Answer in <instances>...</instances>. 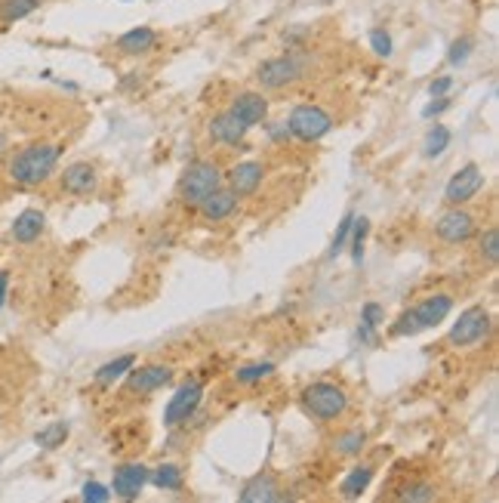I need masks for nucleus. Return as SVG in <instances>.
<instances>
[{"instance_id":"6","label":"nucleus","mask_w":499,"mask_h":503,"mask_svg":"<svg viewBox=\"0 0 499 503\" xmlns=\"http://www.w3.org/2000/svg\"><path fill=\"white\" fill-rule=\"evenodd\" d=\"M490 327H494L490 312L484 306H472V309H465L463 315L456 318V324L450 327L447 343H450V346H475V343L487 340Z\"/></svg>"},{"instance_id":"34","label":"nucleus","mask_w":499,"mask_h":503,"mask_svg":"<svg viewBox=\"0 0 499 503\" xmlns=\"http://www.w3.org/2000/svg\"><path fill=\"white\" fill-rule=\"evenodd\" d=\"M370 47H373V53H376V56H391V50H395V47H391V34L386 32V28H373V32H370Z\"/></svg>"},{"instance_id":"22","label":"nucleus","mask_w":499,"mask_h":503,"mask_svg":"<svg viewBox=\"0 0 499 503\" xmlns=\"http://www.w3.org/2000/svg\"><path fill=\"white\" fill-rule=\"evenodd\" d=\"M149 482H155L160 491H182L186 476H182V467H176V463H160L155 472H149Z\"/></svg>"},{"instance_id":"14","label":"nucleus","mask_w":499,"mask_h":503,"mask_svg":"<svg viewBox=\"0 0 499 503\" xmlns=\"http://www.w3.org/2000/svg\"><path fill=\"white\" fill-rule=\"evenodd\" d=\"M158 32L155 28H149V25H142V28H130L127 34H120L118 37V53H124V56H145V53H151L158 47Z\"/></svg>"},{"instance_id":"36","label":"nucleus","mask_w":499,"mask_h":503,"mask_svg":"<svg viewBox=\"0 0 499 503\" xmlns=\"http://www.w3.org/2000/svg\"><path fill=\"white\" fill-rule=\"evenodd\" d=\"M382 318H386V312H382L379 303H367V306L360 309V324L364 327H379Z\"/></svg>"},{"instance_id":"33","label":"nucleus","mask_w":499,"mask_h":503,"mask_svg":"<svg viewBox=\"0 0 499 503\" xmlns=\"http://www.w3.org/2000/svg\"><path fill=\"white\" fill-rule=\"evenodd\" d=\"M472 50H475V41L472 37H459V41H453L450 44V50H447V63L450 65H463L468 56H472Z\"/></svg>"},{"instance_id":"5","label":"nucleus","mask_w":499,"mask_h":503,"mask_svg":"<svg viewBox=\"0 0 499 503\" xmlns=\"http://www.w3.org/2000/svg\"><path fill=\"white\" fill-rule=\"evenodd\" d=\"M287 127L296 140L302 142H318L333 131V118L321 109V105H296L287 118Z\"/></svg>"},{"instance_id":"27","label":"nucleus","mask_w":499,"mask_h":503,"mask_svg":"<svg viewBox=\"0 0 499 503\" xmlns=\"http://www.w3.org/2000/svg\"><path fill=\"white\" fill-rule=\"evenodd\" d=\"M274 373V364L272 362H253V364H244V368H237V383H256V380H265Z\"/></svg>"},{"instance_id":"19","label":"nucleus","mask_w":499,"mask_h":503,"mask_svg":"<svg viewBox=\"0 0 499 503\" xmlns=\"http://www.w3.org/2000/svg\"><path fill=\"white\" fill-rule=\"evenodd\" d=\"M281 485L274 476H268V472H263V476L250 479L247 485H244L241 491V503H272V500H281Z\"/></svg>"},{"instance_id":"38","label":"nucleus","mask_w":499,"mask_h":503,"mask_svg":"<svg viewBox=\"0 0 499 503\" xmlns=\"http://www.w3.org/2000/svg\"><path fill=\"white\" fill-rule=\"evenodd\" d=\"M447 109H450V99H447V96H435L432 102H428L426 109H422V118H437V114L447 111Z\"/></svg>"},{"instance_id":"37","label":"nucleus","mask_w":499,"mask_h":503,"mask_svg":"<svg viewBox=\"0 0 499 503\" xmlns=\"http://www.w3.org/2000/svg\"><path fill=\"white\" fill-rule=\"evenodd\" d=\"M111 498V491L105 485H99V482H87L83 485V500H93V503H105Z\"/></svg>"},{"instance_id":"24","label":"nucleus","mask_w":499,"mask_h":503,"mask_svg":"<svg viewBox=\"0 0 499 503\" xmlns=\"http://www.w3.org/2000/svg\"><path fill=\"white\" fill-rule=\"evenodd\" d=\"M450 131L444 124H435L432 131L426 133V142H422V151H426V158H437V155H444L450 146Z\"/></svg>"},{"instance_id":"30","label":"nucleus","mask_w":499,"mask_h":503,"mask_svg":"<svg viewBox=\"0 0 499 503\" xmlns=\"http://www.w3.org/2000/svg\"><path fill=\"white\" fill-rule=\"evenodd\" d=\"M367 232H370V223H367L364 217H355V223H351V256H355V263L364 260V238Z\"/></svg>"},{"instance_id":"40","label":"nucleus","mask_w":499,"mask_h":503,"mask_svg":"<svg viewBox=\"0 0 499 503\" xmlns=\"http://www.w3.org/2000/svg\"><path fill=\"white\" fill-rule=\"evenodd\" d=\"M290 136H293V133H290L287 121H278V124L268 127V140H272V142H287Z\"/></svg>"},{"instance_id":"43","label":"nucleus","mask_w":499,"mask_h":503,"mask_svg":"<svg viewBox=\"0 0 499 503\" xmlns=\"http://www.w3.org/2000/svg\"><path fill=\"white\" fill-rule=\"evenodd\" d=\"M124 4H130V0H124Z\"/></svg>"},{"instance_id":"13","label":"nucleus","mask_w":499,"mask_h":503,"mask_svg":"<svg viewBox=\"0 0 499 503\" xmlns=\"http://www.w3.org/2000/svg\"><path fill=\"white\" fill-rule=\"evenodd\" d=\"M263 177H265V167L256 164V161H244L232 167V173H228V186H232V192L237 198L244 195H253L259 186H263Z\"/></svg>"},{"instance_id":"2","label":"nucleus","mask_w":499,"mask_h":503,"mask_svg":"<svg viewBox=\"0 0 499 503\" xmlns=\"http://www.w3.org/2000/svg\"><path fill=\"white\" fill-rule=\"evenodd\" d=\"M302 408H305V414L314 417V421L330 423V421H336V417L345 414V408H349V395H345L342 386L321 380V383L305 386V392H302Z\"/></svg>"},{"instance_id":"31","label":"nucleus","mask_w":499,"mask_h":503,"mask_svg":"<svg viewBox=\"0 0 499 503\" xmlns=\"http://www.w3.org/2000/svg\"><path fill=\"white\" fill-rule=\"evenodd\" d=\"M398 500H407V503H426V500H435V485H428V482L407 485L404 491L398 494Z\"/></svg>"},{"instance_id":"28","label":"nucleus","mask_w":499,"mask_h":503,"mask_svg":"<svg viewBox=\"0 0 499 503\" xmlns=\"http://www.w3.org/2000/svg\"><path fill=\"white\" fill-rule=\"evenodd\" d=\"M478 254H481V260L487 263V266H496L499 263V232H496V228H487V232L481 235Z\"/></svg>"},{"instance_id":"7","label":"nucleus","mask_w":499,"mask_h":503,"mask_svg":"<svg viewBox=\"0 0 499 503\" xmlns=\"http://www.w3.org/2000/svg\"><path fill=\"white\" fill-rule=\"evenodd\" d=\"M201 399H204V386L197 383V380H188V383H182L179 390L173 392L170 405H167V411H164V423L167 426L186 423L188 417H195V411L201 408Z\"/></svg>"},{"instance_id":"1","label":"nucleus","mask_w":499,"mask_h":503,"mask_svg":"<svg viewBox=\"0 0 499 503\" xmlns=\"http://www.w3.org/2000/svg\"><path fill=\"white\" fill-rule=\"evenodd\" d=\"M59 155H62V149L53 146V142H32V146L19 149L10 158L6 177L16 182V186H41V182H47L53 177Z\"/></svg>"},{"instance_id":"18","label":"nucleus","mask_w":499,"mask_h":503,"mask_svg":"<svg viewBox=\"0 0 499 503\" xmlns=\"http://www.w3.org/2000/svg\"><path fill=\"white\" fill-rule=\"evenodd\" d=\"M62 189H65V192H72V195H90L96 189V167L93 164H83V161L65 167Z\"/></svg>"},{"instance_id":"10","label":"nucleus","mask_w":499,"mask_h":503,"mask_svg":"<svg viewBox=\"0 0 499 503\" xmlns=\"http://www.w3.org/2000/svg\"><path fill=\"white\" fill-rule=\"evenodd\" d=\"M435 232H437V238L447 241V244H463L475 235V217L456 204V208L447 210L441 219H437Z\"/></svg>"},{"instance_id":"42","label":"nucleus","mask_w":499,"mask_h":503,"mask_svg":"<svg viewBox=\"0 0 499 503\" xmlns=\"http://www.w3.org/2000/svg\"><path fill=\"white\" fill-rule=\"evenodd\" d=\"M6 146H10V140H6V133L0 131V155H4V151H6Z\"/></svg>"},{"instance_id":"35","label":"nucleus","mask_w":499,"mask_h":503,"mask_svg":"<svg viewBox=\"0 0 499 503\" xmlns=\"http://www.w3.org/2000/svg\"><path fill=\"white\" fill-rule=\"evenodd\" d=\"M351 223H355V213H349V217H345L342 223H340V232H336L333 244H330V254H327V256H336V254H342L345 241H349V235H351Z\"/></svg>"},{"instance_id":"20","label":"nucleus","mask_w":499,"mask_h":503,"mask_svg":"<svg viewBox=\"0 0 499 503\" xmlns=\"http://www.w3.org/2000/svg\"><path fill=\"white\" fill-rule=\"evenodd\" d=\"M43 226H47V217L41 210H22L16 219H13V238L19 244H34L41 238Z\"/></svg>"},{"instance_id":"29","label":"nucleus","mask_w":499,"mask_h":503,"mask_svg":"<svg viewBox=\"0 0 499 503\" xmlns=\"http://www.w3.org/2000/svg\"><path fill=\"white\" fill-rule=\"evenodd\" d=\"M364 441H367V432H364V430H349V432H342V436L336 439V454H345V457L358 454L360 448H364Z\"/></svg>"},{"instance_id":"32","label":"nucleus","mask_w":499,"mask_h":503,"mask_svg":"<svg viewBox=\"0 0 499 503\" xmlns=\"http://www.w3.org/2000/svg\"><path fill=\"white\" fill-rule=\"evenodd\" d=\"M422 324L417 322V315L410 312H401V315L395 318V324H391V337H413V334H419Z\"/></svg>"},{"instance_id":"21","label":"nucleus","mask_w":499,"mask_h":503,"mask_svg":"<svg viewBox=\"0 0 499 503\" xmlns=\"http://www.w3.org/2000/svg\"><path fill=\"white\" fill-rule=\"evenodd\" d=\"M370 482H373V467L360 463V467H355V469L349 472V476L342 479L340 494H342L345 500H355V498H360V494L367 491V488H370Z\"/></svg>"},{"instance_id":"23","label":"nucleus","mask_w":499,"mask_h":503,"mask_svg":"<svg viewBox=\"0 0 499 503\" xmlns=\"http://www.w3.org/2000/svg\"><path fill=\"white\" fill-rule=\"evenodd\" d=\"M43 0H0V22H19L25 16H32V13L41 6Z\"/></svg>"},{"instance_id":"3","label":"nucleus","mask_w":499,"mask_h":503,"mask_svg":"<svg viewBox=\"0 0 499 503\" xmlns=\"http://www.w3.org/2000/svg\"><path fill=\"white\" fill-rule=\"evenodd\" d=\"M222 186V170L213 161H195L182 173L179 182V201L188 208H197L210 192H216Z\"/></svg>"},{"instance_id":"16","label":"nucleus","mask_w":499,"mask_h":503,"mask_svg":"<svg viewBox=\"0 0 499 503\" xmlns=\"http://www.w3.org/2000/svg\"><path fill=\"white\" fill-rule=\"evenodd\" d=\"M450 309H453V300L447 294H435V296H428V300H422L419 306H413V315H417V322L422 324V331L426 327H437L444 322V318L450 315Z\"/></svg>"},{"instance_id":"39","label":"nucleus","mask_w":499,"mask_h":503,"mask_svg":"<svg viewBox=\"0 0 499 503\" xmlns=\"http://www.w3.org/2000/svg\"><path fill=\"white\" fill-rule=\"evenodd\" d=\"M450 90H453V78H450V74H444V78H435L432 83H428V96H447L450 93Z\"/></svg>"},{"instance_id":"4","label":"nucleus","mask_w":499,"mask_h":503,"mask_svg":"<svg viewBox=\"0 0 499 503\" xmlns=\"http://www.w3.org/2000/svg\"><path fill=\"white\" fill-rule=\"evenodd\" d=\"M305 74V59L296 56V53H283V56H272L265 63H259L256 68V81L263 83L265 90H281L296 83Z\"/></svg>"},{"instance_id":"8","label":"nucleus","mask_w":499,"mask_h":503,"mask_svg":"<svg viewBox=\"0 0 499 503\" xmlns=\"http://www.w3.org/2000/svg\"><path fill=\"white\" fill-rule=\"evenodd\" d=\"M170 380H173V368H170V364H142V368H130L127 371L124 390L130 395H149V392L164 390Z\"/></svg>"},{"instance_id":"25","label":"nucleus","mask_w":499,"mask_h":503,"mask_svg":"<svg viewBox=\"0 0 499 503\" xmlns=\"http://www.w3.org/2000/svg\"><path fill=\"white\" fill-rule=\"evenodd\" d=\"M136 364V355H120L114 358V362L102 364V368L96 371V383H114L118 377H124V373Z\"/></svg>"},{"instance_id":"17","label":"nucleus","mask_w":499,"mask_h":503,"mask_svg":"<svg viewBox=\"0 0 499 503\" xmlns=\"http://www.w3.org/2000/svg\"><path fill=\"white\" fill-rule=\"evenodd\" d=\"M247 131L250 127L244 124V121H237L232 111H222L210 121V136L216 142H226V146H237V142H244Z\"/></svg>"},{"instance_id":"41","label":"nucleus","mask_w":499,"mask_h":503,"mask_svg":"<svg viewBox=\"0 0 499 503\" xmlns=\"http://www.w3.org/2000/svg\"><path fill=\"white\" fill-rule=\"evenodd\" d=\"M6 287H10V276H6V272H0V306L6 303Z\"/></svg>"},{"instance_id":"15","label":"nucleus","mask_w":499,"mask_h":503,"mask_svg":"<svg viewBox=\"0 0 499 503\" xmlns=\"http://www.w3.org/2000/svg\"><path fill=\"white\" fill-rule=\"evenodd\" d=\"M201 213H204V219H210V223H219V219H228L235 213L237 208V195L232 192V189H216V192H210L204 198L201 204Z\"/></svg>"},{"instance_id":"9","label":"nucleus","mask_w":499,"mask_h":503,"mask_svg":"<svg viewBox=\"0 0 499 503\" xmlns=\"http://www.w3.org/2000/svg\"><path fill=\"white\" fill-rule=\"evenodd\" d=\"M481 189H484V170L478 164H465L463 170L450 177L447 189H444V198H447V204L456 208V204L472 201V198L478 195Z\"/></svg>"},{"instance_id":"11","label":"nucleus","mask_w":499,"mask_h":503,"mask_svg":"<svg viewBox=\"0 0 499 503\" xmlns=\"http://www.w3.org/2000/svg\"><path fill=\"white\" fill-rule=\"evenodd\" d=\"M145 485H149V467H145V463H124V467L114 469L111 491L118 494V498L136 500Z\"/></svg>"},{"instance_id":"26","label":"nucleus","mask_w":499,"mask_h":503,"mask_svg":"<svg viewBox=\"0 0 499 503\" xmlns=\"http://www.w3.org/2000/svg\"><path fill=\"white\" fill-rule=\"evenodd\" d=\"M65 439H68V423H62V421H59V423H50V426H43V430L34 436V441L43 448V451H53V448H59Z\"/></svg>"},{"instance_id":"12","label":"nucleus","mask_w":499,"mask_h":503,"mask_svg":"<svg viewBox=\"0 0 499 503\" xmlns=\"http://www.w3.org/2000/svg\"><path fill=\"white\" fill-rule=\"evenodd\" d=\"M228 111H232L237 121H244L247 127H256V124H263L265 114H268V99L263 93H256V90H247V93L235 96V102Z\"/></svg>"}]
</instances>
